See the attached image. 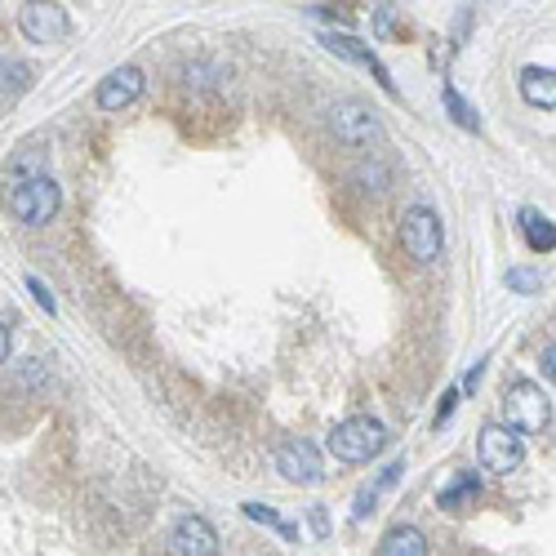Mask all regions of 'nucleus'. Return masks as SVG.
Returning a JSON list of instances; mask_svg holds the SVG:
<instances>
[{
    "label": "nucleus",
    "mask_w": 556,
    "mask_h": 556,
    "mask_svg": "<svg viewBox=\"0 0 556 556\" xmlns=\"http://www.w3.org/2000/svg\"><path fill=\"white\" fill-rule=\"evenodd\" d=\"M63 205V192L49 174H31V178H13L9 192H4V210L27 227H45V222L58 214Z\"/></svg>",
    "instance_id": "nucleus-1"
},
{
    "label": "nucleus",
    "mask_w": 556,
    "mask_h": 556,
    "mask_svg": "<svg viewBox=\"0 0 556 556\" xmlns=\"http://www.w3.org/2000/svg\"><path fill=\"white\" fill-rule=\"evenodd\" d=\"M503 428L508 432H517V437H539L548 423H552V401H548V392L539 387V383H530V378H521V383H508V392H503Z\"/></svg>",
    "instance_id": "nucleus-2"
},
{
    "label": "nucleus",
    "mask_w": 556,
    "mask_h": 556,
    "mask_svg": "<svg viewBox=\"0 0 556 556\" xmlns=\"http://www.w3.org/2000/svg\"><path fill=\"white\" fill-rule=\"evenodd\" d=\"M383 445H387V428L378 419H365V414L338 423L330 437H326V449H330L338 463H369L374 454H383Z\"/></svg>",
    "instance_id": "nucleus-3"
},
{
    "label": "nucleus",
    "mask_w": 556,
    "mask_h": 556,
    "mask_svg": "<svg viewBox=\"0 0 556 556\" xmlns=\"http://www.w3.org/2000/svg\"><path fill=\"white\" fill-rule=\"evenodd\" d=\"M330 134L343 143V147H369L383 138V120L378 111L365 108L361 99H343L330 108Z\"/></svg>",
    "instance_id": "nucleus-4"
},
{
    "label": "nucleus",
    "mask_w": 556,
    "mask_h": 556,
    "mask_svg": "<svg viewBox=\"0 0 556 556\" xmlns=\"http://www.w3.org/2000/svg\"><path fill=\"white\" fill-rule=\"evenodd\" d=\"M401 240H405V254H410L414 263H437L441 249H445V231H441L437 210L410 205L405 219H401Z\"/></svg>",
    "instance_id": "nucleus-5"
},
{
    "label": "nucleus",
    "mask_w": 556,
    "mask_h": 556,
    "mask_svg": "<svg viewBox=\"0 0 556 556\" xmlns=\"http://www.w3.org/2000/svg\"><path fill=\"white\" fill-rule=\"evenodd\" d=\"M485 472H499V476H512L521 463H526V441L517 432H508L503 423H485L481 428V445H476Z\"/></svg>",
    "instance_id": "nucleus-6"
},
{
    "label": "nucleus",
    "mask_w": 556,
    "mask_h": 556,
    "mask_svg": "<svg viewBox=\"0 0 556 556\" xmlns=\"http://www.w3.org/2000/svg\"><path fill=\"white\" fill-rule=\"evenodd\" d=\"M174 556H219V530L201 512H183L169 530Z\"/></svg>",
    "instance_id": "nucleus-7"
},
{
    "label": "nucleus",
    "mask_w": 556,
    "mask_h": 556,
    "mask_svg": "<svg viewBox=\"0 0 556 556\" xmlns=\"http://www.w3.org/2000/svg\"><path fill=\"white\" fill-rule=\"evenodd\" d=\"M276 472L285 476V481H294V485H317L326 472H321V449L312 441H303V437H294V441H285L276 449Z\"/></svg>",
    "instance_id": "nucleus-8"
},
{
    "label": "nucleus",
    "mask_w": 556,
    "mask_h": 556,
    "mask_svg": "<svg viewBox=\"0 0 556 556\" xmlns=\"http://www.w3.org/2000/svg\"><path fill=\"white\" fill-rule=\"evenodd\" d=\"M18 27L27 40L36 45H54L67 36V9L63 4H22L18 9Z\"/></svg>",
    "instance_id": "nucleus-9"
},
{
    "label": "nucleus",
    "mask_w": 556,
    "mask_h": 556,
    "mask_svg": "<svg viewBox=\"0 0 556 556\" xmlns=\"http://www.w3.org/2000/svg\"><path fill=\"white\" fill-rule=\"evenodd\" d=\"M326 45H330L338 58H347V63H361V67H369V72H374V81H378V85H383L387 94H396V81H392V72H387V67L378 63V54H374L369 45H361V40H356V36H347V31H330V36H326Z\"/></svg>",
    "instance_id": "nucleus-10"
},
{
    "label": "nucleus",
    "mask_w": 556,
    "mask_h": 556,
    "mask_svg": "<svg viewBox=\"0 0 556 556\" xmlns=\"http://www.w3.org/2000/svg\"><path fill=\"white\" fill-rule=\"evenodd\" d=\"M143 72L138 67H116V72H108V81L99 85V108L103 111H125L138 94H143Z\"/></svg>",
    "instance_id": "nucleus-11"
},
{
    "label": "nucleus",
    "mask_w": 556,
    "mask_h": 556,
    "mask_svg": "<svg viewBox=\"0 0 556 556\" xmlns=\"http://www.w3.org/2000/svg\"><path fill=\"white\" fill-rule=\"evenodd\" d=\"M552 67H526L521 72V99L530 103V108L539 111H552L556 108V85H552Z\"/></svg>",
    "instance_id": "nucleus-12"
},
{
    "label": "nucleus",
    "mask_w": 556,
    "mask_h": 556,
    "mask_svg": "<svg viewBox=\"0 0 556 556\" xmlns=\"http://www.w3.org/2000/svg\"><path fill=\"white\" fill-rule=\"evenodd\" d=\"M401 472H405V458H396V463H387V467H383V472H378V476H374V481H369V485H365V490L356 494V508H352V517H356V521H365V517L374 512V503H378V494H387V490H392V485L401 481Z\"/></svg>",
    "instance_id": "nucleus-13"
},
{
    "label": "nucleus",
    "mask_w": 556,
    "mask_h": 556,
    "mask_svg": "<svg viewBox=\"0 0 556 556\" xmlns=\"http://www.w3.org/2000/svg\"><path fill=\"white\" fill-rule=\"evenodd\" d=\"M378 556H428V534L414 530V526H396V530L383 534Z\"/></svg>",
    "instance_id": "nucleus-14"
},
{
    "label": "nucleus",
    "mask_w": 556,
    "mask_h": 556,
    "mask_svg": "<svg viewBox=\"0 0 556 556\" xmlns=\"http://www.w3.org/2000/svg\"><path fill=\"white\" fill-rule=\"evenodd\" d=\"M521 236H526V245H530L534 254H552L556 227H552L548 214H539V210H521Z\"/></svg>",
    "instance_id": "nucleus-15"
},
{
    "label": "nucleus",
    "mask_w": 556,
    "mask_h": 556,
    "mask_svg": "<svg viewBox=\"0 0 556 556\" xmlns=\"http://www.w3.org/2000/svg\"><path fill=\"white\" fill-rule=\"evenodd\" d=\"M476 499H481V481H476V472H458V476L441 490L445 512H463V508H472Z\"/></svg>",
    "instance_id": "nucleus-16"
},
{
    "label": "nucleus",
    "mask_w": 556,
    "mask_h": 556,
    "mask_svg": "<svg viewBox=\"0 0 556 556\" xmlns=\"http://www.w3.org/2000/svg\"><path fill=\"white\" fill-rule=\"evenodd\" d=\"M45 383H49V374H45V361H36V356L18 361V369H13V387H18V392H40Z\"/></svg>",
    "instance_id": "nucleus-17"
},
{
    "label": "nucleus",
    "mask_w": 556,
    "mask_h": 556,
    "mask_svg": "<svg viewBox=\"0 0 556 556\" xmlns=\"http://www.w3.org/2000/svg\"><path fill=\"white\" fill-rule=\"evenodd\" d=\"M240 512L249 517V521H258V526H267V530H276V534H285V539H299V530L285 521V517H276L272 508H263V503H240Z\"/></svg>",
    "instance_id": "nucleus-18"
},
{
    "label": "nucleus",
    "mask_w": 556,
    "mask_h": 556,
    "mask_svg": "<svg viewBox=\"0 0 556 556\" xmlns=\"http://www.w3.org/2000/svg\"><path fill=\"white\" fill-rule=\"evenodd\" d=\"M445 108H449V116H454V120H458L463 129H481V116H476V111L463 103V94H458L454 85H445Z\"/></svg>",
    "instance_id": "nucleus-19"
},
{
    "label": "nucleus",
    "mask_w": 556,
    "mask_h": 556,
    "mask_svg": "<svg viewBox=\"0 0 556 556\" xmlns=\"http://www.w3.org/2000/svg\"><path fill=\"white\" fill-rule=\"evenodd\" d=\"M508 285H512L517 294H539L543 276H539V272H530V267H512V272H508Z\"/></svg>",
    "instance_id": "nucleus-20"
},
{
    "label": "nucleus",
    "mask_w": 556,
    "mask_h": 556,
    "mask_svg": "<svg viewBox=\"0 0 556 556\" xmlns=\"http://www.w3.org/2000/svg\"><path fill=\"white\" fill-rule=\"evenodd\" d=\"M27 290H31V294H36V303H40V308H45V312H49V317H54V312H58V303H54V294H49V285H45V281H40V276H27Z\"/></svg>",
    "instance_id": "nucleus-21"
},
{
    "label": "nucleus",
    "mask_w": 556,
    "mask_h": 556,
    "mask_svg": "<svg viewBox=\"0 0 556 556\" xmlns=\"http://www.w3.org/2000/svg\"><path fill=\"white\" fill-rule=\"evenodd\" d=\"M454 405H458V387H449V392L441 396V405H437V419H432V428H445V423H449Z\"/></svg>",
    "instance_id": "nucleus-22"
},
{
    "label": "nucleus",
    "mask_w": 556,
    "mask_h": 556,
    "mask_svg": "<svg viewBox=\"0 0 556 556\" xmlns=\"http://www.w3.org/2000/svg\"><path fill=\"white\" fill-rule=\"evenodd\" d=\"M481 374H485V361H476V365L463 374V392H476V387H481Z\"/></svg>",
    "instance_id": "nucleus-23"
},
{
    "label": "nucleus",
    "mask_w": 556,
    "mask_h": 556,
    "mask_svg": "<svg viewBox=\"0 0 556 556\" xmlns=\"http://www.w3.org/2000/svg\"><path fill=\"white\" fill-rule=\"evenodd\" d=\"M312 530H317L321 539L330 534V517H326V508H312Z\"/></svg>",
    "instance_id": "nucleus-24"
},
{
    "label": "nucleus",
    "mask_w": 556,
    "mask_h": 556,
    "mask_svg": "<svg viewBox=\"0 0 556 556\" xmlns=\"http://www.w3.org/2000/svg\"><path fill=\"white\" fill-rule=\"evenodd\" d=\"M9 347H13V343H9V330H4V321H0V365L9 361Z\"/></svg>",
    "instance_id": "nucleus-25"
},
{
    "label": "nucleus",
    "mask_w": 556,
    "mask_h": 556,
    "mask_svg": "<svg viewBox=\"0 0 556 556\" xmlns=\"http://www.w3.org/2000/svg\"><path fill=\"white\" fill-rule=\"evenodd\" d=\"M552 361H556V347L548 343V347H543V374H548V383H552Z\"/></svg>",
    "instance_id": "nucleus-26"
}]
</instances>
